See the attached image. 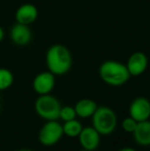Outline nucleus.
I'll use <instances>...</instances> for the list:
<instances>
[{
	"mask_svg": "<svg viewBox=\"0 0 150 151\" xmlns=\"http://www.w3.org/2000/svg\"><path fill=\"white\" fill-rule=\"evenodd\" d=\"M62 125H63V133H64V135H66L69 138H77L79 136L80 132L83 129L81 122L76 119V118L69 121H65Z\"/></svg>",
	"mask_w": 150,
	"mask_h": 151,
	"instance_id": "nucleus-14",
	"label": "nucleus"
},
{
	"mask_svg": "<svg viewBox=\"0 0 150 151\" xmlns=\"http://www.w3.org/2000/svg\"><path fill=\"white\" fill-rule=\"evenodd\" d=\"M133 138L138 145L143 147L150 146V120L140 121L133 132Z\"/></svg>",
	"mask_w": 150,
	"mask_h": 151,
	"instance_id": "nucleus-12",
	"label": "nucleus"
},
{
	"mask_svg": "<svg viewBox=\"0 0 150 151\" xmlns=\"http://www.w3.org/2000/svg\"><path fill=\"white\" fill-rule=\"evenodd\" d=\"M4 38V30L2 29V27L0 26V43H1V41L3 40Z\"/></svg>",
	"mask_w": 150,
	"mask_h": 151,
	"instance_id": "nucleus-18",
	"label": "nucleus"
},
{
	"mask_svg": "<svg viewBox=\"0 0 150 151\" xmlns=\"http://www.w3.org/2000/svg\"><path fill=\"white\" fill-rule=\"evenodd\" d=\"M45 62L48 71L55 76L64 75L72 67V55L66 46L55 44L46 52Z\"/></svg>",
	"mask_w": 150,
	"mask_h": 151,
	"instance_id": "nucleus-1",
	"label": "nucleus"
},
{
	"mask_svg": "<svg viewBox=\"0 0 150 151\" xmlns=\"http://www.w3.org/2000/svg\"><path fill=\"white\" fill-rule=\"evenodd\" d=\"M38 17V9L35 5L26 3L21 5L16 12V21L23 25H31L36 21Z\"/></svg>",
	"mask_w": 150,
	"mask_h": 151,
	"instance_id": "nucleus-11",
	"label": "nucleus"
},
{
	"mask_svg": "<svg viewBox=\"0 0 150 151\" xmlns=\"http://www.w3.org/2000/svg\"><path fill=\"white\" fill-rule=\"evenodd\" d=\"M64 136L63 125L58 120H47L38 133V141L42 146L52 147Z\"/></svg>",
	"mask_w": 150,
	"mask_h": 151,
	"instance_id": "nucleus-5",
	"label": "nucleus"
},
{
	"mask_svg": "<svg viewBox=\"0 0 150 151\" xmlns=\"http://www.w3.org/2000/svg\"><path fill=\"white\" fill-rule=\"evenodd\" d=\"M130 116L136 121L148 120L150 118V101L144 97H138L132 101L128 108Z\"/></svg>",
	"mask_w": 150,
	"mask_h": 151,
	"instance_id": "nucleus-7",
	"label": "nucleus"
},
{
	"mask_svg": "<svg viewBox=\"0 0 150 151\" xmlns=\"http://www.w3.org/2000/svg\"><path fill=\"white\" fill-rule=\"evenodd\" d=\"M117 115L113 109L107 106L97 108L92 116V124L101 136L112 134L117 127Z\"/></svg>",
	"mask_w": 150,
	"mask_h": 151,
	"instance_id": "nucleus-3",
	"label": "nucleus"
},
{
	"mask_svg": "<svg viewBox=\"0 0 150 151\" xmlns=\"http://www.w3.org/2000/svg\"><path fill=\"white\" fill-rule=\"evenodd\" d=\"M137 124H138V121H136L133 117L128 116V117L123 118V120L121 121V129L124 132H126V133L133 134V132L136 129Z\"/></svg>",
	"mask_w": 150,
	"mask_h": 151,
	"instance_id": "nucleus-17",
	"label": "nucleus"
},
{
	"mask_svg": "<svg viewBox=\"0 0 150 151\" xmlns=\"http://www.w3.org/2000/svg\"><path fill=\"white\" fill-rule=\"evenodd\" d=\"M56 84V77L50 71L38 73L32 82V88L37 95H47L54 90Z\"/></svg>",
	"mask_w": 150,
	"mask_h": 151,
	"instance_id": "nucleus-6",
	"label": "nucleus"
},
{
	"mask_svg": "<svg viewBox=\"0 0 150 151\" xmlns=\"http://www.w3.org/2000/svg\"><path fill=\"white\" fill-rule=\"evenodd\" d=\"M14 83V74L6 68H0V91H6Z\"/></svg>",
	"mask_w": 150,
	"mask_h": 151,
	"instance_id": "nucleus-15",
	"label": "nucleus"
},
{
	"mask_svg": "<svg viewBox=\"0 0 150 151\" xmlns=\"http://www.w3.org/2000/svg\"><path fill=\"white\" fill-rule=\"evenodd\" d=\"M0 112H1V103H0Z\"/></svg>",
	"mask_w": 150,
	"mask_h": 151,
	"instance_id": "nucleus-21",
	"label": "nucleus"
},
{
	"mask_svg": "<svg viewBox=\"0 0 150 151\" xmlns=\"http://www.w3.org/2000/svg\"><path fill=\"white\" fill-rule=\"evenodd\" d=\"M118 151H137V150L134 149V148H131V147H124V148H121V149H119Z\"/></svg>",
	"mask_w": 150,
	"mask_h": 151,
	"instance_id": "nucleus-19",
	"label": "nucleus"
},
{
	"mask_svg": "<svg viewBox=\"0 0 150 151\" xmlns=\"http://www.w3.org/2000/svg\"><path fill=\"white\" fill-rule=\"evenodd\" d=\"M60 101L50 93L41 95L34 103L35 112L40 118L44 120H58L61 111Z\"/></svg>",
	"mask_w": 150,
	"mask_h": 151,
	"instance_id": "nucleus-4",
	"label": "nucleus"
},
{
	"mask_svg": "<svg viewBox=\"0 0 150 151\" xmlns=\"http://www.w3.org/2000/svg\"><path fill=\"white\" fill-rule=\"evenodd\" d=\"M77 138L82 149L88 151H95L101 142V135L93 125L83 127Z\"/></svg>",
	"mask_w": 150,
	"mask_h": 151,
	"instance_id": "nucleus-8",
	"label": "nucleus"
},
{
	"mask_svg": "<svg viewBox=\"0 0 150 151\" xmlns=\"http://www.w3.org/2000/svg\"><path fill=\"white\" fill-rule=\"evenodd\" d=\"M126 66L131 76H140L148 67V59L144 52H136L130 56Z\"/></svg>",
	"mask_w": 150,
	"mask_h": 151,
	"instance_id": "nucleus-9",
	"label": "nucleus"
},
{
	"mask_svg": "<svg viewBox=\"0 0 150 151\" xmlns=\"http://www.w3.org/2000/svg\"><path fill=\"white\" fill-rule=\"evenodd\" d=\"M76 117H77V115H76L74 106H73V107L72 106H62V107H61L59 119H61L63 122L75 119Z\"/></svg>",
	"mask_w": 150,
	"mask_h": 151,
	"instance_id": "nucleus-16",
	"label": "nucleus"
},
{
	"mask_svg": "<svg viewBox=\"0 0 150 151\" xmlns=\"http://www.w3.org/2000/svg\"><path fill=\"white\" fill-rule=\"evenodd\" d=\"M99 76L102 81L111 86H123L131 77L126 66L114 60L105 61L101 64L99 68Z\"/></svg>",
	"mask_w": 150,
	"mask_h": 151,
	"instance_id": "nucleus-2",
	"label": "nucleus"
},
{
	"mask_svg": "<svg viewBox=\"0 0 150 151\" xmlns=\"http://www.w3.org/2000/svg\"><path fill=\"white\" fill-rule=\"evenodd\" d=\"M18 151H32V150H30V149H20Z\"/></svg>",
	"mask_w": 150,
	"mask_h": 151,
	"instance_id": "nucleus-20",
	"label": "nucleus"
},
{
	"mask_svg": "<svg viewBox=\"0 0 150 151\" xmlns=\"http://www.w3.org/2000/svg\"><path fill=\"white\" fill-rule=\"evenodd\" d=\"M10 39L16 45L25 46L29 44L32 39V31L27 25L16 23L10 29Z\"/></svg>",
	"mask_w": 150,
	"mask_h": 151,
	"instance_id": "nucleus-10",
	"label": "nucleus"
},
{
	"mask_svg": "<svg viewBox=\"0 0 150 151\" xmlns=\"http://www.w3.org/2000/svg\"><path fill=\"white\" fill-rule=\"evenodd\" d=\"M80 151H88V150H84V149H82V150H80Z\"/></svg>",
	"mask_w": 150,
	"mask_h": 151,
	"instance_id": "nucleus-22",
	"label": "nucleus"
},
{
	"mask_svg": "<svg viewBox=\"0 0 150 151\" xmlns=\"http://www.w3.org/2000/svg\"><path fill=\"white\" fill-rule=\"evenodd\" d=\"M98 108L97 103L92 99H81L76 102L74 105V109L77 117L80 118H88L92 117L93 114Z\"/></svg>",
	"mask_w": 150,
	"mask_h": 151,
	"instance_id": "nucleus-13",
	"label": "nucleus"
}]
</instances>
